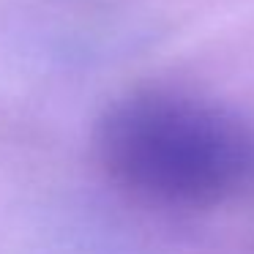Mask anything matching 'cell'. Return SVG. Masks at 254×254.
<instances>
[{
	"instance_id": "cell-1",
	"label": "cell",
	"mask_w": 254,
	"mask_h": 254,
	"mask_svg": "<svg viewBox=\"0 0 254 254\" xmlns=\"http://www.w3.org/2000/svg\"><path fill=\"white\" fill-rule=\"evenodd\" d=\"M93 148L115 186L175 210L230 199L254 167L252 134L232 112L172 88L115 99L96 121Z\"/></svg>"
}]
</instances>
